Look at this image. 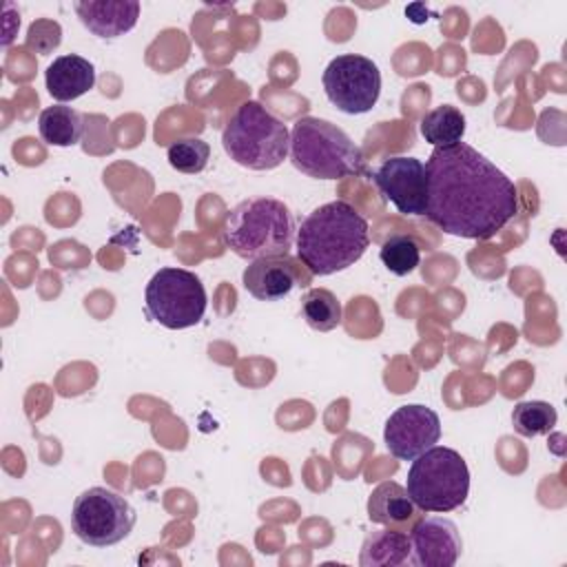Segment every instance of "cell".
<instances>
[{
	"instance_id": "23",
	"label": "cell",
	"mask_w": 567,
	"mask_h": 567,
	"mask_svg": "<svg viewBox=\"0 0 567 567\" xmlns=\"http://www.w3.org/2000/svg\"><path fill=\"white\" fill-rule=\"evenodd\" d=\"M210 157V146L208 142H204L202 137H184L177 140L168 146L166 151V159L168 164L186 175H195L202 173L208 164Z\"/></svg>"
},
{
	"instance_id": "13",
	"label": "cell",
	"mask_w": 567,
	"mask_h": 567,
	"mask_svg": "<svg viewBox=\"0 0 567 567\" xmlns=\"http://www.w3.org/2000/svg\"><path fill=\"white\" fill-rule=\"evenodd\" d=\"M241 281L248 295L255 299L279 301L288 297L295 286H306L310 277L301 270L297 259L281 255L250 261L241 275Z\"/></svg>"
},
{
	"instance_id": "11",
	"label": "cell",
	"mask_w": 567,
	"mask_h": 567,
	"mask_svg": "<svg viewBox=\"0 0 567 567\" xmlns=\"http://www.w3.org/2000/svg\"><path fill=\"white\" fill-rule=\"evenodd\" d=\"M379 193L403 215L423 217L427 199L425 164L416 157H388L372 175Z\"/></svg>"
},
{
	"instance_id": "21",
	"label": "cell",
	"mask_w": 567,
	"mask_h": 567,
	"mask_svg": "<svg viewBox=\"0 0 567 567\" xmlns=\"http://www.w3.org/2000/svg\"><path fill=\"white\" fill-rule=\"evenodd\" d=\"M556 421V408L547 401H523L512 412V425L520 436L549 434Z\"/></svg>"
},
{
	"instance_id": "10",
	"label": "cell",
	"mask_w": 567,
	"mask_h": 567,
	"mask_svg": "<svg viewBox=\"0 0 567 567\" xmlns=\"http://www.w3.org/2000/svg\"><path fill=\"white\" fill-rule=\"evenodd\" d=\"M441 439L439 414L421 403L396 408L383 427V441L392 456L399 461H414L425 450L434 447Z\"/></svg>"
},
{
	"instance_id": "15",
	"label": "cell",
	"mask_w": 567,
	"mask_h": 567,
	"mask_svg": "<svg viewBox=\"0 0 567 567\" xmlns=\"http://www.w3.org/2000/svg\"><path fill=\"white\" fill-rule=\"evenodd\" d=\"M44 84L47 91L53 100L58 102H71L86 91L93 89L95 84V66L75 53L69 55H58L44 73Z\"/></svg>"
},
{
	"instance_id": "2",
	"label": "cell",
	"mask_w": 567,
	"mask_h": 567,
	"mask_svg": "<svg viewBox=\"0 0 567 567\" xmlns=\"http://www.w3.org/2000/svg\"><path fill=\"white\" fill-rule=\"evenodd\" d=\"M297 257L310 275H334L359 261L370 246L368 219L348 202L315 208L297 228Z\"/></svg>"
},
{
	"instance_id": "8",
	"label": "cell",
	"mask_w": 567,
	"mask_h": 567,
	"mask_svg": "<svg viewBox=\"0 0 567 567\" xmlns=\"http://www.w3.org/2000/svg\"><path fill=\"white\" fill-rule=\"evenodd\" d=\"M133 505L109 487H89L71 509L73 534L91 547H111L124 540L135 525Z\"/></svg>"
},
{
	"instance_id": "5",
	"label": "cell",
	"mask_w": 567,
	"mask_h": 567,
	"mask_svg": "<svg viewBox=\"0 0 567 567\" xmlns=\"http://www.w3.org/2000/svg\"><path fill=\"white\" fill-rule=\"evenodd\" d=\"M226 155L250 171H272L290 153V131L266 106L244 102L221 133Z\"/></svg>"
},
{
	"instance_id": "22",
	"label": "cell",
	"mask_w": 567,
	"mask_h": 567,
	"mask_svg": "<svg viewBox=\"0 0 567 567\" xmlns=\"http://www.w3.org/2000/svg\"><path fill=\"white\" fill-rule=\"evenodd\" d=\"M379 257L392 275L405 277L419 266L421 248L410 235H392L383 241V246L379 250Z\"/></svg>"
},
{
	"instance_id": "14",
	"label": "cell",
	"mask_w": 567,
	"mask_h": 567,
	"mask_svg": "<svg viewBox=\"0 0 567 567\" xmlns=\"http://www.w3.org/2000/svg\"><path fill=\"white\" fill-rule=\"evenodd\" d=\"M73 9L80 22L97 38H120L128 33L140 18L137 0H78Z\"/></svg>"
},
{
	"instance_id": "16",
	"label": "cell",
	"mask_w": 567,
	"mask_h": 567,
	"mask_svg": "<svg viewBox=\"0 0 567 567\" xmlns=\"http://www.w3.org/2000/svg\"><path fill=\"white\" fill-rule=\"evenodd\" d=\"M421 509L410 498L408 489L394 481L379 483L368 496V518L377 525L401 527L405 523H416Z\"/></svg>"
},
{
	"instance_id": "9",
	"label": "cell",
	"mask_w": 567,
	"mask_h": 567,
	"mask_svg": "<svg viewBox=\"0 0 567 567\" xmlns=\"http://www.w3.org/2000/svg\"><path fill=\"white\" fill-rule=\"evenodd\" d=\"M328 100L348 115L368 113L381 95L379 66L359 53H343L328 62L321 75Z\"/></svg>"
},
{
	"instance_id": "7",
	"label": "cell",
	"mask_w": 567,
	"mask_h": 567,
	"mask_svg": "<svg viewBox=\"0 0 567 567\" xmlns=\"http://www.w3.org/2000/svg\"><path fill=\"white\" fill-rule=\"evenodd\" d=\"M206 288L202 279L184 268H159L144 290L148 319L168 328L184 330L202 321L206 312Z\"/></svg>"
},
{
	"instance_id": "4",
	"label": "cell",
	"mask_w": 567,
	"mask_h": 567,
	"mask_svg": "<svg viewBox=\"0 0 567 567\" xmlns=\"http://www.w3.org/2000/svg\"><path fill=\"white\" fill-rule=\"evenodd\" d=\"M290 162L315 179H343L363 173L361 148L343 128L321 117H299L290 131Z\"/></svg>"
},
{
	"instance_id": "19",
	"label": "cell",
	"mask_w": 567,
	"mask_h": 567,
	"mask_svg": "<svg viewBox=\"0 0 567 567\" xmlns=\"http://www.w3.org/2000/svg\"><path fill=\"white\" fill-rule=\"evenodd\" d=\"M419 131L423 140L434 148L454 146L465 135V115L452 104H441L421 117Z\"/></svg>"
},
{
	"instance_id": "20",
	"label": "cell",
	"mask_w": 567,
	"mask_h": 567,
	"mask_svg": "<svg viewBox=\"0 0 567 567\" xmlns=\"http://www.w3.org/2000/svg\"><path fill=\"white\" fill-rule=\"evenodd\" d=\"M301 317L317 332H330L341 323V301L326 288H310L301 297Z\"/></svg>"
},
{
	"instance_id": "3",
	"label": "cell",
	"mask_w": 567,
	"mask_h": 567,
	"mask_svg": "<svg viewBox=\"0 0 567 567\" xmlns=\"http://www.w3.org/2000/svg\"><path fill=\"white\" fill-rule=\"evenodd\" d=\"M224 244L241 259L288 255L295 241L290 208L275 197H250L239 202L224 221Z\"/></svg>"
},
{
	"instance_id": "24",
	"label": "cell",
	"mask_w": 567,
	"mask_h": 567,
	"mask_svg": "<svg viewBox=\"0 0 567 567\" xmlns=\"http://www.w3.org/2000/svg\"><path fill=\"white\" fill-rule=\"evenodd\" d=\"M62 40V29L53 20H35L27 33V47L35 53H51Z\"/></svg>"
},
{
	"instance_id": "12",
	"label": "cell",
	"mask_w": 567,
	"mask_h": 567,
	"mask_svg": "<svg viewBox=\"0 0 567 567\" xmlns=\"http://www.w3.org/2000/svg\"><path fill=\"white\" fill-rule=\"evenodd\" d=\"M412 563L419 567H452L463 549L461 534L450 518L421 516L410 527Z\"/></svg>"
},
{
	"instance_id": "18",
	"label": "cell",
	"mask_w": 567,
	"mask_h": 567,
	"mask_svg": "<svg viewBox=\"0 0 567 567\" xmlns=\"http://www.w3.org/2000/svg\"><path fill=\"white\" fill-rule=\"evenodd\" d=\"M40 137L51 146H73L84 133L82 115L64 104L47 106L38 117Z\"/></svg>"
},
{
	"instance_id": "1",
	"label": "cell",
	"mask_w": 567,
	"mask_h": 567,
	"mask_svg": "<svg viewBox=\"0 0 567 567\" xmlns=\"http://www.w3.org/2000/svg\"><path fill=\"white\" fill-rule=\"evenodd\" d=\"M425 215L443 233L463 239L494 237L516 213L514 182L474 146H436L425 164Z\"/></svg>"
},
{
	"instance_id": "6",
	"label": "cell",
	"mask_w": 567,
	"mask_h": 567,
	"mask_svg": "<svg viewBox=\"0 0 567 567\" xmlns=\"http://www.w3.org/2000/svg\"><path fill=\"white\" fill-rule=\"evenodd\" d=\"M405 489L421 512H452L470 494L467 463L456 450L434 445L412 461Z\"/></svg>"
},
{
	"instance_id": "17",
	"label": "cell",
	"mask_w": 567,
	"mask_h": 567,
	"mask_svg": "<svg viewBox=\"0 0 567 567\" xmlns=\"http://www.w3.org/2000/svg\"><path fill=\"white\" fill-rule=\"evenodd\" d=\"M412 560V543L405 529L385 527L365 536L359 554L361 567H396Z\"/></svg>"
}]
</instances>
